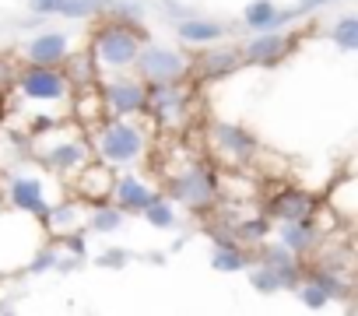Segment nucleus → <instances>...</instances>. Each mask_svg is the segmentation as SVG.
<instances>
[{
  "label": "nucleus",
  "mask_w": 358,
  "mask_h": 316,
  "mask_svg": "<svg viewBox=\"0 0 358 316\" xmlns=\"http://www.w3.org/2000/svg\"><path fill=\"white\" fill-rule=\"evenodd\" d=\"M109 4L113 0H60L57 15L60 18H74V22H88V18L109 15Z\"/></svg>",
  "instance_id": "obj_25"
},
{
  "label": "nucleus",
  "mask_w": 358,
  "mask_h": 316,
  "mask_svg": "<svg viewBox=\"0 0 358 316\" xmlns=\"http://www.w3.org/2000/svg\"><path fill=\"white\" fill-rule=\"evenodd\" d=\"M246 264H250V257L243 253V246H239V243H232V246H215V253H211V267H215V271H222V274L246 271Z\"/></svg>",
  "instance_id": "obj_26"
},
{
  "label": "nucleus",
  "mask_w": 358,
  "mask_h": 316,
  "mask_svg": "<svg viewBox=\"0 0 358 316\" xmlns=\"http://www.w3.org/2000/svg\"><path fill=\"white\" fill-rule=\"evenodd\" d=\"M176 36H179V43H187V46H211V43H218L225 36V25L222 22H211V18L187 15V18H179Z\"/></svg>",
  "instance_id": "obj_21"
},
{
  "label": "nucleus",
  "mask_w": 358,
  "mask_h": 316,
  "mask_svg": "<svg viewBox=\"0 0 358 316\" xmlns=\"http://www.w3.org/2000/svg\"><path fill=\"white\" fill-rule=\"evenodd\" d=\"M190 102H194V92L183 81L148 85V109L144 113H151V120L162 127H179L190 116Z\"/></svg>",
  "instance_id": "obj_9"
},
{
  "label": "nucleus",
  "mask_w": 358,
  "mask_h": 316,
  "mask_svg": "<svg viewBox=\"0 0 358 316\" xmlns=\"http://www.w3.org/2000/svg\"><path fill=\"white\" fill-rule=\"evenodd\" d=\"M250 285L260 292V295H274V292H285L281 288V278L271 271V267H264V264H257L253 271H250Z\"/></svg>",
  "instance_id": "obj_30"
},
{
  "label": "nucleus",
  "mask_w": 358,
  "mask_h": 316,
  "mask_svg": "<svg viewBox=\"0 0 358 316\" xmlns=\"http://www.w3.org/2000/svg\"><path fill=\"white\" fill-rule=\"evenodd\" d=\"M236 229V243L243 246H260L264 239H271V229H274V222L260 211V215H250V218H243V222H236L232 225Z\"/></svg>",
  "instance_id": "obj_24"
},
{
  "label": "nucleus",
  "mask_w": 358,
  "mask_h": 316,
  "mask_svg": "<svg viewBox=\"0 0 358 316\" xmlns=\"http://www.w3.org/2000/svg\"><path fill=\"white\" fill-rule=\"evenodd\" d=\"M299 18H306L299 8L285 11V8L274 4V0H250L246 11H243V25L250 32H274V29H285V25L299 22Z\"/></svg>",
  "instance_id": "obj_17"
},
{
  "label": "nucleus",
  "mask_w": 358,
  "mask_h": 316,
  "mask_svg": "<svg viewBox=\"0 0 358 316\" xmlns=\"http://www.w3.org/2000/svg\"><path fill=\"white\" fill-rule=\"evenodd\" d=\"M113 180H116V169L106 166V162H99V158H92V162H85V166L74 173V194H78V201H85V204L109 201Z\"/></svg>",
  "instance_id": "obj_14"
},
{
  "label": "nucleus",
  "mask_w": 358,
  "mask_h": 316,
  "mask_svg": "<svg viewBox=\"0 0 358 316\" xmlns=\"http://www.w3.org/2000/svg\"><path fill=\"white\" fill-rule=\"evenodd\" d=\"M32 158L43 169H50V173L67 180L85 162H92L95 155H92V141H88V134L81 127H74L67 120H57V123H50V127L32 134Z\"/></svg>",
  "instance_id": "obj_3"
},
{
  "label": "nucleus",
  "mask_w": 358,
  "mask_h": 316,
  "mask_svg": "<svg viewBox=\"0 0 358 316\" xmlns=\"http://www.w3.org/2000/svg\"><path fill=\"white\" fill-rule=\"evenodd\" d=\"M155 197H158V190H155L141 173H130V169H123V173L113 180V190H109V201H113L123 215H141Z\"/></svg>",
  "instance_id": "obj_12"
},
{
  "label": "nucleus",
  "mask_w": 358,
  "mask_h": 316,
  "mask_svg": "<svg viewBox=\"0 0 358 316\" xmlns=\"http://www.w3.org/2000/svg\"><path fill=\"white\" fill-rule=\"evenodd\" d=\"M165 190H169V201H172V204L204 215V211H211L215 201L222 197V176H218V169H211L208 162H187L179 173L169 176Z\"/></svg>",
  "instance_id": "obj_5"
},
{
  "label": "nucleus",
  "mask_w": 358,
  "mask_h": 316,
  "mask_svg": "<svg viewBox=\"0 0 358 316\" xmlns=\"http://www.w3.org/2000/svg\"><path fill=\"white\" fill-rule=\"evenodd\" d=\"M60 71L67 74V81H71V88L78 92V88H92L95 81H99V64H95V57L88 53V46L85 50H71L67 53V60L60 64Z\"/></svg>",
  "instance_id": "obj_22"
},
{
  "label": "nucleus",
  "mask_w": 358,
  "mask_h": 316,
  "mask_svg": "<svg viewBox=\"0 0 358 316\" xmlns=\"http://www.w3.org/2000/svg\"><path fill=\"white\" fill-rule=\"evenodd\" d=\"M141 46H144V32L137 22H123V18L106 15V22L92 32L88 53L95 57L99 74H113V71H130Z\"/></svg>",
  "instance_id": "obj_4"
},
{
  "label": "nucleus",
  "mask_w": 358,
  "mask_h": 316,
  "mask_svg": "<svg viewBox=\"0 0 358 316\" xmlns=\"http://www.w3.org/2000/svg\"><path fill=\"white\" fill-rule=\"evenodd\" d=\"M278 243H281L285 250H292L295 257H309V253L323 243V232H320L316 215L292 218V222H278Z\"/></svg>",
  "instance_id": "obj_16"
},
{
  "label": "nucleus",
  "mask_w": 358,
  "mask_h": 316,
  "mask_svg": "<svg viewBox=\"0 0 358 316\" xmlns=\"http://www.w3.org/2000/svg\"><path fill=\"white\" fill-rule=\"evenodd\" d=\"M95 88H99L106 116H144L148 109V85L130 71L99 74Z\"/></svg>",
  "instance_id": "obj_6"
},
{
  "label": "nucleus",
  "mask_w": 358,
  "mask_h": 316,
  "mask_svg": "<svg viewBox=\"0 0 358 316\" xmlns=\"http://www.w3.org/2000/svg\"><path fill=\"white\" fill-rule=\"evenodd\" d=\"M134 74L144 81V85H169V81H187L190 78V57L179 53L172 46H162V43H148L137 50V60H134Z\"/></svg>",
  "instance_id": "obj_7"
},
{
  "label": "nucleus",
  "mask_w": 358,
  "mask_h": 316,
  "mask_svg": "<svg viewBox=\"0 0 358 316\" xmlns=\"http://www.w3.org/2000/svg\"><path fill=\"white\" fill-rule=\"evenodd\" d=\"M92 155L113 169H134L144 162L151 148V130L137 123V116H106L88 130Z\"/></svg>",
  "instance_id": "obj_2"
},
{
  "label": "nucleus",
  "mask_w": 358,
  "mask_h": 316,
  "mask_svg": "<svg viewBox=\"0 0 358 316\" xmlns=\"http://www.w3.org/2000/svg\"><path fill=\"white\" fill-rule=\"evenodd\" d=\"M257 264H264V267H271L278 278H281V288H295L299 285V278H302V257H295L292 250H285L278 239L274 243H260V260Z\"/></svg>",
  "instance_id": "obj_20"
},
{
  "label": "nucleus",
  "mask_w": 358,
  "mask_h": 316,
  "mask_svg": "<svg viewBox=\"0 0 358 316\" xmlns=\"http://www.w3.org/2000/svg\"><path fill=\"white\" fill-rule=\"evenodd\" d=\"M0 211H4V201H0Z\"/></svg>",
  "instance_id": "obj_34"
},
{
  "label": "nucleus",
  "mask_w": 358,
  "mask_h": 316,
  "mask_svg": "<svg viewBox=\"0 0 358 316\" xmlns=\"http://www.w3.org/2000/svg\"><path fill=\"white\" fill-rule=\"evenodd\" d=\"M330 43H337V50L344 53H355L358 50V18L355 15H344L330 25Z\"/></svg>",
  "instance_id": "obj_28"
},
{
  "label": "nucleus",
  "mask_w": 358,
  "mask_h": 316,
  "mask_svg": "<svg viewBox=\"0 0 358 316\" xmlns=\"http://www.w3.org/2000/svg\"><path fill=\"white\" fill-rule=\"evenodd\" d=\"M292 50H295V36H285L281 29H274V32H257L253 39H246L239 46V57L243 64H253V67H274Z\"/></svg>",
  "instance_id": "obj_10"
},
{
  "label": "nucleus",
  "mask_w": 358,
  "mask_h": 316,
  "mask_svg": "<svg viewBox=\"0 0 358 316\" xmlns=\"http://www.w3.org/2000/svg\"><path fill=\"white\" fill-rule=\"evenodd\" d=\"M0 201H4L11 211H22V215L39 218V222H43V215L53 204V197L46 190V180L39 173H11L4 180V194H0Z\"/></svg>",
  "instance_id": "obj_8"
},
{
  "label": "nucleus",
  "mask_w": 358,
  "mask_h": 316,
  "mask_svg": "<svg viewBox=\"0 0 358 316\" xmlns=\"http://www.w3.org/2000/svg\"><path fill=\"white\" fill-rule=\"evenodd\" d=\"M127 260H130V253H127V250H109V253H102V257H99V264H102V267H123Z\"/></svg>",
  "instance_id": "obj_32"
},
{
  "label": "nucleus",
  "mask_w": 358,
  "mask_h": 316,
  "mask_svg": "<svg viewBox=\"0 0 358 316\" xmlns=\"http://www.w3.org/2000/svg\"><path fill=\"white\" fill-rule=\"evenodd\" d=\"M330 4H337V0H299V11L302 15H316V11H323V8H330Z\"/></svg>",
  "instance_id": "obj_33"
},
{
  "label": "nucleus",
  "mask_w": 358,
  "mask_h": 316,
  "mask_svg": "<svg viewBox=\"0 0 358 316\" xmlns=\"http://www.w3.org/2000/svg\"><path fill=\"white\" fill-rule=\"evenodd\" d=\"M141 215H144V222H148V225H155V229H176V222H179L176 204H172L169 197H162V194H158V197H155Z\"/></svg>",
  "instance_id": "obj_27"
},
{
  "label": "nucleus",
  "mask_w": 358,
  "mask_h": 316,
  "mask_svg": "<svg viewBox=\"0 0 358 316\" xmlns=\"http://www.w3.org/2000/svg\"><path fill=\"white\" fill-rule=\"evenodd\" d=\"M243 67V57L239 50H229V46H204V53L197 60H190V74L201 78V81H225L232 78L236 71Z\"/></svg>",
  "instance_id": "obj_15"
},
{
  "label": "nucleus",
  "mask_w": 358,
  "mask_h": 316,
  "mask_svg": "<svg viewBox=\"0 0 358 316\" xmlns=\"http://www.w3.org/2000/svg\"><path fill=\"white\" fill-rule=\"evenodd\" d=\"M316 197L306 187H278L267 201H264V215L271 222H292V218H306L316 215Z\"/></svg>",
  "instance_id": "obj_13"
},
{
  "label": "nucleus",
  "mask_w": 358,
  "mask_h": 316,
  "mask_svg": "<svg viewBox=\"0 0 358 316\" xmlns=\"http://www.w3.org/2000/svg\"><path fill=\"white\" fill-rule=\"evenodd\" d=\"M211 144L229 158V162H253L257 151H260V141L250 127L243 123H215L211 127Z\"/></svg>",
  "instance_id": "obj_11"
},
{
  "label": "nucleus",
  "mask_w": 358,
  "mask_h": 316,
  "mask_svg": "<svg viewBox=\"0 0 358 316\" xmlns=\"http://www.w3.org/2000/svg\"><path fill=\"white\" fill-rule=\"evenodd\" d=\"M15 92L25 102V109H39V116L32 120V134L64 120L71 109V81L60 67H43V64H25L22 71H15Z\"/></svg>",
  "instance_id": "obj_1"
},
{
  "label": "nucleus",
  "mask_w": 358,
  "mask_h": 316,
  "mask_svg": "<svg viewBox=\"0 0 358 316\" xmlns=\"http://www.w3.org/2000/svg\"><path fill=\"white\" fill-rule=\"evenodd\" d=\"M330 208L341 215V218H351L358 201H355V180H341L330 187Z\"/></svg>",
  "instance_id": "obj_29"
},
{
  "label": "nucleus",
  "mask_w": 358,
  "mask_h": 316,
  "mask_svg": "<svg viewBox=\"0 0 358 316\" xmlns=\"http://www.w3.org/2000/svg\"><path fill=\"white\" fill-rule=\"evenodd\" d=\"M85 215H88V208L81 201H53L50 211L43 215L46 239H60V236H67L74 229H85Z\"/></svg>",
  "instance_id": "obj_19"
},
{
  "label": "nucleus",
  "mask_w": 358,
  "mask_h": 316,
  "mask_svg": "<svg viewBox=\"0 0 358 316\" xmlns=\"http://www.w3.org/2000/svg\"><path fill=\"white\" fill-rule=\"evenodd\" d=\"M57 8H60V0H29V11L36 18H50V15H57Z\"/></svg>",
  "instance_id": "obj_31"
},
{
  "label": "nucleus",
  "mask_w": 358,
  "mask_h": 316,
  "mask_svg": "<svg viewBox=\"0 0 358 316\" xmlns=\"http://www.w3.org/2000/svg\"><path fill=\"white\" fill-rule=\"evenodd\" d=\"M18 53L25 57V64L60 67V64L67 60V53H71V39H67L64 32H53V29H46V32L32 36V39H29V43H25Z\"/></svg>",
  "instance_id": "obj_18"
},
{
  "label": "nucleus",
  "mask_w": 358,
  "mask_h": 316,
  "mask_svg": "<svg viewBox=\"0 0 358 316\" xmlns=\"http://www.w3.org/2000/svg\"><path fill=\"white\" fill-rule=\"evenodd\" d=\"M123 218H127V215H123L113 201H99V204L88 208V215H85V229L109 236V232H116V229L123 225Z\"/></svg>",
  "instance_id": "obj_23"
}]
</instances>
